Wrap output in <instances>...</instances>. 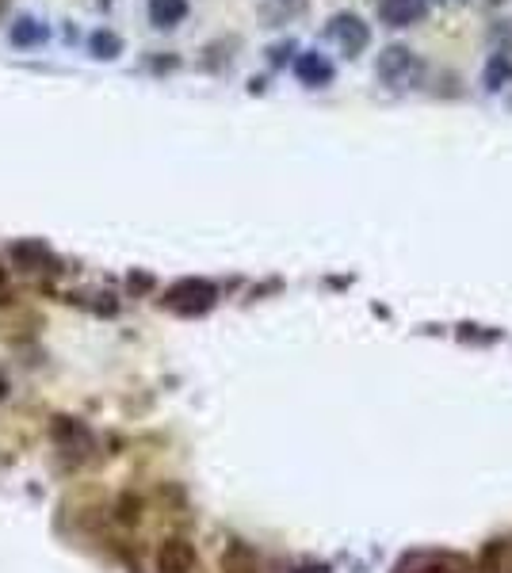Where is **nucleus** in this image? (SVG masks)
<instances>
[{
  "label": "nucleus",
  "mask_w": 512,
  "mask_h": 573,
  "mask_svg": "<svg viewBox=\"0 0 512 573\" xmlns=\"http://www.w3.org/2000/svg\"><path fill=\"white\" fill-rule=\"evenodd\" d=\"M214 287L207 279H184V283H176L165 302H169L176 314H203V310H211L214 306Z\"/></svg>",
  "instance_id": "f257e3e1"
},
{
  "label": "nucleus",
  "mask_w": 512,
  "mask_h": 573,
  "mask_svg": "<svg viewBox=\"0 0 512 573\" xmlns=\"http://www.w3.org/2000/svg\"><path fill=\"white\" fill-rule=\"evenodd\" d=\"M394 573H470V562L448 551H421V554H406Z\"/></svg>",
  "instance_id": "f03ea898"
},
{
  "label": "nucleus",
  "mask_w": 512,
  "mask_h": 573,
  "mask_svg": "<svg viewBox=\"0 0 512 573\" xmlns=\"http://www.w3.org/2000/svg\"><path fill=\"white\" fill-rule=\"evenodd\" d=\"M417 73H421V62L409 54L406 46H390L383 58H379V77H383L386 85L402 88L409 81H417Z\"/></svg>",
  "instance_id": "7ed1b4c3"
},
{
  "label": "nucleus",
  "mask_w": 512,
  "mask_h": 573,
  "mask_svg": "<svg viewBox=\"0 0 512 573\" xmlns=\"http://www.w3.org/2000/svg\"><path fill=\"white\" fill-rule=\"evenodd\" d=\"M54 444L62 447L65 455L81 459V455H88V447H92V432L77 417H54Z\"/></svg>",
  "instance_id": "20e7f679"
},
{
  "label": "nucleus",
  "mask_w": 512,
  "mask_h": 573,
  "mask_svg": "<svg viewBox=\"0 0 512 573\" xmlns=\"http://www.w3.org/2000/svg\"><path fill=\"white\" fill-rule=\"evenodd\" d=\"M157 570L161 573H192L195 570V547L188 539H165L157 551Z\"/></svg>",
  "instance_id": "39448f33"
},
{
  "label": "nucleus",
  "mask_w": 512,
  "mask_h": 573,
  "mask_svg": "<svg viewBox=\"0 0 512 573\" xmlns=\"http://www.w3.org/2000/svg\"><path fill=\"white\" fill-rule=\"evenodd\" d=\"M425 0H383L379 4V16H383L390 27H409V23L425 20Z\"/></svg>",
  "instance_id": "423d86ee"
},
{
  "label": "nucleus",
  "mask_w": 512,
  "mask_h": 573,
  "mask_svg": "<svg viewBox=\"0 0 512 573\" xmlns=\"http://www.w3.org/2000/svg\"><path fill=\"white\" fill-rule=\"evenodd\" d=\"M333 35H337V43L344 46V54H360L363 46H367V23H360L356 16H337L333 23Z\"/></svg>",
  "instance_id": "0eeeda50"
},
{
  "label": "nucleus",
  "mask_w": 512,
  "mask_h": 573,
  "mask_svg": "<svg viewBox=\"0 0 512 573\" xmlns=\"http://www.w3.org/2000/svg\"><path fill=\"white\" fill-rule=\"evenodd\" d=\"M295 73H299L302 85H329L333 81V65H329V58H321V54H302Z\"/></svg>",
  "instance_id": "6e6552de"
},
{
  "label": "nucleus",
  "mask_w": 512,
  "mask_h": 573,
  "mask_svg": "<svg viewBox=\"0 0 512 573\" xmlns=\"http://www.w3.org/2000/svg\"><path fill=\"white\" fill-rule=\"evenodd\" d=\"M184 16H188V0H150V20L153 27H161V31L176 27Z\"/></svg>",
  "instance_id": "1a4fd4ad"
},
{
  "label": "nucleus",
  "mask_w": 512,
  "mask_h": 573,
  "mask_svg": "<svg viewBox=\"0 0 512 573\" xmlns=\"http://www.w3.org/2000/svg\"><path fill=\"white\" fill-rule=\"evenodd\" d=\"M222 573H260V558L245 543H230L222 554Z\"/></svg>",
  "instance_id": "9d476101"
},
{
  "label": "nucleus",
  "mask_w": 512,
  "mask_h": 573,
  "mask_svg": "<svg viewBox=\"0 0 512 573\" xmlns=\"http://www.w3.org/2000/svg\"><path fill=\"white\" fill-rule=\"evenodd\" d=\"M12 43L16 46H43L46 43V23L35 20V16H23L12 27Z\"/></svg>",
  "instance_id": "9b49d317"
},
{
  "label": "nucleus",
  "mask_w": 512,
  "mask_h": 573,
  "mask_svg": "<svg viewBox=\"0 0 512 573\" xmlns=\"http://www.w3.org/2000/svg\"><path fill=\"white\" fill-rule=\"evenodd\" d=\"M88 50H92L96 58H115V54H123V43H119V35H111V31H92Z\"/></svg>",
  "instance_id": "f8f14e48"
},
{
  "label": "nucleus",
  "mask_w": 512,
  "mask_h": 573,
  "mask_svg": "<svg viewBox=\"0 0 512 573\" xmlns=\"http://www.w3.org/2000/svg\"><path fill=\"white\" fill-rule=\"evenodd\" d=\"M509 77H512V62H509V58H501V54H497V58H493V62L486 65V85H490V88H501L505 81H509Z\"/></svg>",
  "instance_id": "ddd939ff"
},
{
  "label": "nucleus",
  "mask_w": 512,
  "mask_h": 573,
  "mask_svg": "<svg viewBox=\"0 0 512 573\" xmlns=\"http://www.w3.org/2000/svg\"><path fill=\"white\" fill-rule=\"evenodd\" d=\"M119 520H127V524H134L138 520V501H119Z\"/></svg>",
  "instance_id": "4468645a"
},
{
  "label": "nucleus",
  "mask_w": 512,
  "mask_h": 573,
  "mask_svg": "<svg viewBox=\"0 0 512 573\" xmlns=\"http://www.w3.org/2000/svg\"><path fill=\"white\" fill-rule=\"evenodd\" d=\"M0 283H4V272H0Z\"/></svg>",
  "instance_id": "2eb2a0df"
}]
</instances>
